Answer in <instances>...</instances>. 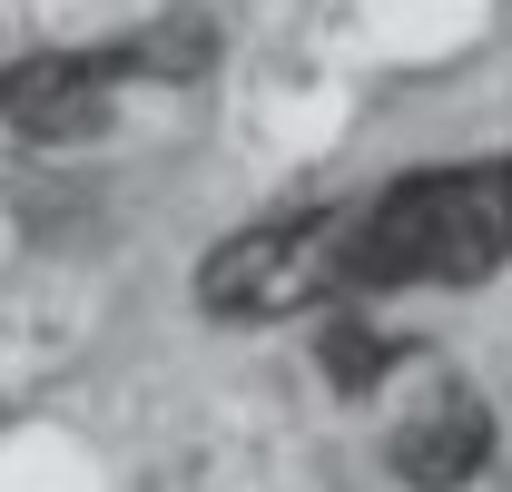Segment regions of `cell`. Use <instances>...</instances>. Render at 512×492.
<instances>
[{"mask_svg":"<svg viewBox=\"0 0 512 492\" xmlns=\"http://www.w3.org/2000/svg\"><path fill=\"white\" fill-rule=\"evenodd\" d=\"M345 217L355 207H296V217H256L197 266V306L217 325H276V315L335 306L345 286Z\"/></svg>","mask_w":512,"mask_h":492,"instance_id":"3","label":"cell"},{"mask_svg":"<svg viewBox=\"0 0 512 492\" xmlns=\"http://www.w3.org/2000/svg\"><path fill=\"white\" fill-rule=\"evenodd\" d=\"M483 463H493V404L473 384H444L424 414H404L394 443H384V473L404 492H463Z\"/></svg>","mask_w":512,"mask_h":492,"instance_id":"4","label":"cell"},{"mask_svg":"<svg viewBox=\"0 0 512 492\" xmlns=\"http://www.w3.org/2000/svg\"><path fill=\"white\" fill-rule=\"evenodd\" d=\"M404 355H414V345H404V335H384L375 315H355V306H335V315L316 325V365H325L335 394H375Z\"/></svg>","mask_w":512,"mask_h":492,"instance_id":"5","label":"cell"},{"mask_svg":"<svg viewBox=\"0 0 512 492\" xmlns=\"http://www.w3.org/2000/svg\"><path fill=\"white\" fill-rule=\"evenodd\" d=\"M207 60H217V30L197 10H168V20L99 40V50H20V60H0V128L30 148H79L109 128L128 79L188 89V79H207Z\"/></svg>","mask_w":512,"mask_h":492,"instance_id":"2","label":"cell"},{"mask_svg":"<svg viewBox=\"0 0 512 492\" xmlns=\"http://www.w3.org/2000/svg\"><path fill=\"white\" fill-rule=\"evenodd\" d=\"M512 266V158L404 168L345 217V286L335 306H365L394 286H483Z\"/></svg>","mask_w":512,"mask_h":492,"instance_id":"1","label":"cell"}]
</instances>
